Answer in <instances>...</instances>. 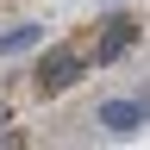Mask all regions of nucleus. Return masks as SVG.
<instances>
[{
  "instance_id": "f257e3e1",
  "label": "nucleus",
  "mask_w": 150,
  "mask_h": 150,
  "mask_svg": "<svg viewBox=\"0 0 150 150\" xmlns=\"http://www.w3.org/2000/svg\"><path fill=\"white\" fill-rule=\"evenodd\" d=\"M94 63V50L88 44H50L44 50V63H38V75H31V88L38 94H63V88H75L81 81V69Z\"/></svg>"
},
{
  "instance_id": "f03ea898",
  "label": "nucleus",
  "mask_w": 150,
  "mask_h": 150,
  "mask_svg": "<svg viewBox=\"0 0 150 150\" xmlns=\"http://www.w3.org/2000/svg\"><path fill=\"white\" fill-rule=\"evenodd\" d=\"M131 44H138V19H131V13H112V19H100V38H94V63H119Z\"/></svg>"
},
{
  "instance_id": "7ed1b4c3",
  "label": "nucleus",
  "mask_w": 150,
  "mask_h": 150,
  "mask_svg": "<svg viewBox=\"0 0 150 150\" xmlns=\"http://www.w3.org/2000/svg\"><path fill=\"white\" fill-rule=\"evenodd\" d=\"M144 119H150V100H106V106H100V125L112 131V138L144 131Z\"/></svg>"
},
{
  "instance_id": "20e7f679",
  "label": "nucleus",
  "mask_w": 150,
  "mask_h": 150,
  "mask_svg": "<svg viewBox=\"0 0 150 150\" xmlns=\"http://www.w3.org/2000/svg\"><path fill=\"white\" fill-rule=\"evenodd\" d=\"M38 38H44V25H13V31H0V56H13V50H31Z\"/></svg>"
},
{
  "instance_id": "39448f33",
  "label": "nucleus",
  "mask_w": 150,
  "mask_h": 150,
  "mask_svg": "<svg viewBox=\"0 0 150 150\" xmlns=\"http://www.w3.org/2000/svg\"><path fill=\"white\" fill-rule=\"evenodd\" d=\"M0 125H6V112H0Z\"/></svg>"
}]
</instances>
